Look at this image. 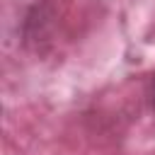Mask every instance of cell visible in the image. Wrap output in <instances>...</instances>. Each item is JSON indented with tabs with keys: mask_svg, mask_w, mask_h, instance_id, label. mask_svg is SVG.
<instances>
[{
	"mask_svg": "<svg viewBox=\"0 0 155 155\" xmlns=\"http://www.w3.org/2000/svg\"><path fill=\"white\" fill-rule=\"evenodd\" d=\"M150 102H153V109H155V78H153V90H150Z\"/></svg>",
	"mask_w": 155,
	"mask_h": 155,
	"instance_id": "1",
	"label": "cell"
}]
</instances>
